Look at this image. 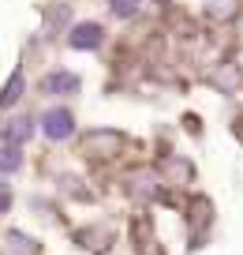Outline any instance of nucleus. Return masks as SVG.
I'll return each mask as SVG.
<instances>
[{
    "label": "nucleus",
    "instance_id": "1",
    "mask_svg": "<svg viewBox=\"0 0 243 255\" xmlns=\"http://www.w3.org/2000/svg\"><path fill=\"white\" fill-rule=\"evenodd\" d=\"M82 154L86 158H112V154H120V135L109 128H97L82 139Z\"/></svg>",
    "mask_w": 243,
    "mask_h": 255
},
{
    "label": "nucleus",
    "instance_id": "2",
    "mask_svg": "<svg viewBox=\"0 0 243 255\" xmlns=\"http://www.w3.org/2000/svg\"><path fill=\"white\" fill-rule=\"evenodd\" d=\"M41 131H45L53 143L71 139V135H75V117H71L68 109H49L45 117H41Z\"/></svg>",
    "mask_w": 243,
    "mask_h": 255
},
{
    "label": "nucleus",
    "instance_id": "3",
    "mask_svg": "<svg viewBox=\"0 0 243 255\" xmlns=\"http://www.w3.org/2000/svg\"><path fill=\"white\" fill-rule=\"evenodd\" d=\"M213 222V207L210 199H202V195H195L191 199V248H198V240H202V229Z\"/></svg>",
    "mask_w": 243,
    "mask_h": 255
},
{
    "label": "nucleus",
    "instance_id": "4",
    "mask_svg": "<svg viewBox=\"0 0 243 255\" xmlns=\"http://www.w3.org/2000/svg\"><path fill=\"white\" fill-rule=\"evenodd\" d=\"M68 41H71V49H97L105 41V26L101 23H79Z\"/></svg>",
    "mask_w": 243,
    "mask_h": 255
},
{
    "label": "nucleus",
    "instance_id": "5",
    "mask_svg": "<svg viewBox=\"0 0 243 255\" xmlns=\"http://www.w3.org/2000/svg\"><path fill=\"white\" fill-rule=\"evenodd\" d=\"M79 75L75 72H49L45 79H41V90L45 94H79Z\"/></svg>",
    "mask_w": 243,
    "mask_h": 255
},
{
    "label": "nucleus",
    "instance_id": "6",
    "mask_svg": "<svg viewBox=\"0 0 243 255\" xmlns=\"http://www.w3.org/2000/svg\"><path fill=\"white\" fill-rule=\"evenodd\" d=\"M23 165V154H19V143H0V173H15Z\"/></svg>",
    "mask_w": 243,
    "mask_h": 255
},
{
    "label": "nucleus",
    "instance_id": "7",
    "mask_svg": "<svg viewBox=\"0 0 243 255\" xmlns=\"http://www.w3.org/2000/svg\"><path fill=\"white\" fill-rule=\"evenodd\" d=\"M19 94H23V72H15V75L8 79V87L0 90V109L15 105V102H19Z\"/></svg>",
    "mask_w": 243,
    "mask_h": 255
},
{
    "label": "nucleus",
    "instance_id": "8",
    "mask_svg": "<svg viewBox=\"0 0 243 255\" xmlns=\"http://www.w3.org/2000/svg\"><path fill=\"white\" fill-rule=\"evenodd\" d=\"M30 135H34V120L30 117H15V120H11V128H8L11 143H26Z\"/></svg>",
    "mask_w": 243,
    "mask_h": 255
},
{
    "label": "nucleus",
    "instance_id": "9",
    "mask_svg": "<svg viewBox=\"0 0 243 255\" xmlns=\"http://www.w3.org/2000/svg\"><path fill=\"white\" fill-rule=\"evenodd\" d=\"M109 8L116 19H131L135 11H139V0H109Z\"/></svg>",
    "mask_w": 243,
    "mask_h": 255
},
{
    "label": "nucleus",
    "instance_id": "10",
    "mask_svg": "<svg viewBox=\"0 0 243 255\" xmlns=\"http://www.w3.org/2000/svg\"><path fill=\"white\" fill-rule=\"evenodd\" d=\"M8 240L15 244V252H19V255H38V240H26L23 233H8Z\"/></svg>",
    "mask_w": 243,
    "mask_h": 255
},
{
    "label": "nucleus",
    "instance_id": "11",
    "mask_svg": "<svg viewBox=\"0 0 243 255\" xmlns=\"http://www.w3.org/2000/svg\"><path fill=\"white\" fill-rule=\"evenodd\" d=\"M4 210H11V188L8 184H0V214H4Z\"/></svg>",
    "mask_w": 243,
    "mask_h": 255
},
{
    "label": "nucleus",
    "instance_id": "12",
    "mask_svg": "<svg viewBox=\"0 0 243 255\" xmlns=\"http://www.w3.org/2000/svg\"><path fill=\"white\" fill-rule=\"evenodd\" d=\"M154 4H168V0H154Z\"/></svg>",
    "mask_w": 243,
    "mask_h": 255
}]
</instances>
